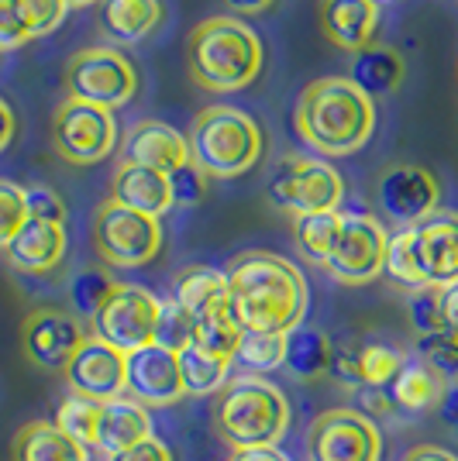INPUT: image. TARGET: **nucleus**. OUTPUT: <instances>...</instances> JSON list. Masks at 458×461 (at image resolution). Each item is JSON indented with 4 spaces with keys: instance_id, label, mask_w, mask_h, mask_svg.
<instances>
[{
    "instance_id": "24",
    "label": "nucleus",
    "mask_w": 458,
    "mask_h": 461,
    "mask_svg": "<svg viewBox=\"0 0 458 461\" xmlns=\"http://www.w3.org/2000/svg\"><path fill=\"white\" fill-rule=\"evenodd\" d=\"M321 24L338 49L359 52L369 41H376L380 4L376 0H321Z\"/></svg>"
},
{
    "instance_id": "34",
    "label": "nucleus",
    "mask_w": 458,
    "mask_h": 461,
    "mask_svg": "<svg viewBox=\"0 0 458 461\" xmlns=\"http://www.w3.org/2000/svg\"><path fill=\"white\" fill-rule=\"evenodd\" d=\"M242 334L245 330L234 324L231 310H221V313H210L204 321H197V327H193V345H200L204 351L217 355V358L234 362L238 345H242Z\"/></svg>"
},
{
    "instance_id": "22",
    "label": "nucleus",
    "mask_w": 458,
    "mask_h": 461,
    "mask_svg": "<svg viewBox=\"0 0 458 461\" xmlns=\"http://www.w3.org/2000/svg\"><path fill=\"white\" fill-rule=\"evenodd\" d=\"M152 438V417L149 406L134 403L128 396H117L100 403V420H96V441L94 447L100 455H121L134 444Z\"/></svg>"
},
{
    "instance_id": "41",
    "label": "nucleus",
    "mask_w": 458,
    "mask_h": 461,
    "mask_svg": "<svg viewBox=\"0 0 458 461\" xmlns=\"http://www.w3.org/2000/svg\"><path fill=\"white\" fill-rule=\"evenodd\" d=\"M169 193H172V207H197L207 193V176L200 173L193 162L179 166L176 173H169Z\"/></svg>"
},
{
    "instance_id": "16",
    "label": "nucleus",
    "mask_w": 458,
    "mask_h": 461,
    "mask_svg": "<svg viewBox=\"0 0 458 461\" xmlns=\"http://www.w3.org/2000/svg\"><path fill=\"white\" fill-rule=\"evenodd\" d=\"M441 186L424 166H393L380 176V203L389 221L414 228L438 211Z\"/></svg>"
},
{
    "instance_id": "27",
    "label": "nucleus",
    "mask_w": 458,
    "mask_h": 461,
    "mask_svg": "<svg viewBox=\"0 0 458 461\" xmlns=\"http://www.w3.org/2000/svg\"><path fill=\"white\" fill-rule=\"evenodd\" d=\"M348 79L369 96L393 94L403 79V56L393 45L369 41L365 49L352 52V77Z\"/></svg>"
},
{
    "instance_id": "53",
    "label": "nucleus",
    "mask_w": 458,
    "mask_h": 461,
    "mask_svg": "<svg viewBox=\"0 0 458 461\" xmlns=\"http://www.w3.org/2000/svg\"><path fill=\"white\" fill-rule=\"evenodd\" d=\"M376 4H380V0H376Z\"/></svg>"
},
{
    "instance_id": "1",
    "label": "nucleus",
    "mask_w": 458,
    "mask_h": 461,
    "mask_svg": "<svg viewBox=\"0 0 458 461\" xmlns=\"http://www.w3.org/2000/svg\"><path fill=\"white\" fill-rule=\"evenodd\" d=\"M307 293L304 272L272 251H245L228 269V310L242 330L289 334L304 324Z\"/></svg>"
},
{
    "instance_id": "6",
    "label": "nucleus",
    "mask_w": 458,
    "mask_h": 461,
    "mask_svg": "<svg viewBox=\"0 0 458 461\" xmlns=\"http://www.w3.org/2000/svg\"><path fill=\"white\" fill-rule=\"evenodd\" d=\"M344 183L334 166L310 155H287L269 179V200L293 217L338 211Z\"/></svg>"
},
{
    "instance_id": "31",
    "label": "nucleus",
    "mask_w": 458,
    "mask_h": 461,
    "mask_svg": "<svg viewBox=\"0 0 458 461\" xmlns=\"http://www.w3.org/2000/svg\"><path fill=\"white\" fill-rule=\"evenodd\" d=\"M234 362L249 375H269L287 366V334H266V330H245Z\"/></svg>"
},
{
    "instance_id": "32",
    "label": "nucleus",
    "mask_w": 458,
    "mask_h": 461,
    "mask_svg": "<svg viewBox=\"0 0 458 461\" xmlns=\"http://www.w3.org/2000/svg\"><path fill=\"white\" fill-rule=\"evenodd\" d=\"M338 224H342V213L338 211L297 217L293 234H297V245H300V251H304L310 262H317V266L327 262L331 245H334V238H338Z\"/></svg>"
},
{
    "instance_id": "18",
    "label": "nucleus",
    "mask_w": 458,
    "mask_h": 461,
    "mask_svg": "<svg viewBox=\"0 0 458 461\" xmlns=\"http://www.w3.org/2000/svg\"><path fill=\"white\" fill-rule=\"evenodd\" d=\"M407 355L382 341H362V345L334 348L331 372L348 389H386L397 379Z\"/></svg>"
},
{
    "instance_id": "45",
    "label": "nucleus",
    "mask_w": 458,
    "mask_h": 461,
    "mask_svg": "<svg viewBox=\"0 0 458 461\" xmlns=\"http://www.w3.org/2000/svg\"><path fill=\"white\" fill-rule=\"evenodd\" d=\"M107 461H172V451L169 444H162L159 438H149V441L134 444L121 455H111Z\"/></svg>"
},
{
    "instance_id": "29",
    "label": "nucleus",
    "mask_w": 458,
    "mask_h": 461,
    "mask_svg": "<svg viewBox=\"0 0 458 461\" xmlns=\"http://www.w3.org/2000/svg\"><path fill=\"white\" fill-rule=\"evenodd\" d=\"M176 358H179V379H183L187 396H217L228 385L231 366H234L228 358H217L200 345H193V341L179 348Z\"/></svg>"
},
{
    "instance_id": "39",
    "label": "nucleus",
    "mask_w": 458,
    "mask_h": 461,
    "mask_svg": "<svg viewBox=\"0 0 458 461\" xmlns=\"http://www.w3.org/2000/svg\"><path fill=\"white\" fill-rule=\"evenodd\" d=\"M193 317L179 307L176 300H162V310H159V330H155V345L172 348L179 351L183 345L193 341Z\"/></svg>"
},
{
    "instance_id": "25",
    "label": "nucleus",
    "mask_w": 458,
    "mask_h": 461,
    "mask_svg": "<svg viewBox=\"0 0 458 461\" xmlns=\"http://www.w3.org/2000/svg\"><path fill=\"white\" fill-rule=\"evenodd\" d=\"M172 300L190 313L193 324L210 313H221L228 310V272L210 269V266L183 269L172 283Z\"/></svg>"
},
{
    "instance_id": "5",
    "label": "nucleus",
    "mask_w": 458,
    "mask_h": 461,
    "mask_svg": "<svg viewBox=\"0 0 458 461\" xmlns=\"http://www.w3.org/2000/svg\"><path fill=\"white\" fill-rule=\"evenodd\" d=\"M190 162L204 176L234 179L245 176L262 155V131L245 111L207 107L190 128Z\"/></svg>"
},
{
    "instance_id": "11",
    "label": "nucleus",
    "mask_w": 458,
    "mask_h": 461,
    "mask_svg": "<svg viewBox=\"0 0 458 461\" xmlns=\"http://www.w3.org/2000/svg\"><path fill=\"white\" fill-rule=\"evenodd\" d=\"M66 90L73 100H87L96 107L114 111L128 104L138 90V73L132 59L117 49H83L66 66Z\"/></svg>"
},
{
    "instance_id": "51",
    "label": "nucleus",
    "mask_w": 458,
    "mask_h": 461,
    "mask_svg": "<svg viewBox=\"0 0 458 461\" xmlns=\"http://www.w3.org/2000/svg\"><path fill=\"white\" fill-rule=\"evenodd\" d=\"M441 413H444V420L458 430V385H448V396H444V403H441Z\"/></svg>"
},
{
    "instance_id": "19",
    "label": "nucleus",
    "mask_w": 458,
    "mask_h": 461,
    "mask_svg": "<svg viewBox=\"0 0 458 461\" xmlns=\"http://www.w3.org/2000/svg\"><path fill=\"white\" fill-rule=\"evenodd\" d=\"M124 162H138L169 176L190 162V141L162 121H142L124 141Z\"/></svg>"
},
{
    "instance_id": "7",
    "label": "nucleus",
    "mask_w": 458,
    "mask_h": 461,
    "mask_svg": "<svg viewBox=\"0 0 458 461\" xmlns=\"http://www.w3.org/2000/svg\"><path fill=\"white\" fill-rule=\"evenodd\" d=\"M94 245L107 266L138 269L162 251V224L149 213L128 211L107 200L94 217Z\"/></svg>"
},
{
    "instance_id": "13",
    "label": "nucleus",
    "mask_w": 458,
    "mask_h": 461,
    "mask_svg": "<svg viewBox=\"0 0 458 461\" xmlns=\"http://www.w3.org/2000/svg\"><path fill=\"white\" fill-rule=\"evenodd\" d=\"M124 372H128V355L117 351L114 345L94 338V334L79 345V351L69 358V366L62 368L69 389L77 396L96 400V403L124 396Z\"/></svg>"
},
{
    "instance_id": "50",
    "label": "nucleus",
    "mask_w": 458,
    "mask_h": 461,
    "mask_svg": "<svg viewBox=\"0 0 458 461\" xmlns=\"http://www.w3.org/2000/svg\"><path fill=\"white\" fill-rule=\"evenodd\" d=\"M231 11H242V14H262L266 7H272V0H224Z\"/></svg>"
},
{
    "instance_id": "48",
    "label": "nucleus",
    "mask_w": 458,
    "mask_h": 461,
    "mask_svg": "<svg viewBox=\"0 0 458 461\" xmlns=\"http://www.w3.org/2000/svg\"><path fill=\"white\" fill-rule=\"evenodd\" d=\"M14 128H18V121H14V111H11V104L0 96V152L14 141Z\"/></svg>"
},
{
    "instance_id": "38",
    "label": "nucleus",
    "mask_w": 458,
    "mask_h": 461,
    "mask_svg": "<svg viewBox=\"0 0 458 461\" xmlns=\"http://www.w3.org/2000/svg\"><path fill=\"white\" fill-rule=\"evenodd\" d=\"M28 221V203H24V186L0 179V251L14 241V234Z\"/></svg>"
},
{
    "instance_id": "35",
    "label": "nucleus",
    "mask_w": 458,
    "mask_h": 461,
    "mask_svg": "<svg viewBox=\"0 0 458 461\" xmlns=\"http://www.w3.org/2000/svg\"><path fill=\"white\" fill-rule=\"evenodd\" d=\"M96 420H100V403H96V400H87V396H77V393L59 406V413H56L59 430L69 434V438L79 441L83 447H94Z\"/></svg>"
},
{
    "instance_id": "52",
    "label": "nucleus",
    "mask_w": 458,
    "mask_h": 461,
    "mask_svg": "<svg viewBox=\"0 0 458 461\" xmlns=\"http://www.w3.org/2000/svg\"><path fill=\"white\" fill-rule=\"evenodd\" d=\"M66 7H90V4H96V0H62Z\"/></svg>"
},
{
    "instance_id": "12",
    "label": "nucleus",
    "mask_w": 458,
    "mask_h": 461,
    "mask_svg": "<svg viewBox=\"0 0 458 461\" xmlns=\"http://www.w3.org/2000/svg\"><path fill=\"white\" fill-rule=\"evenodd\" d=\"M382 434L362 410H327L307 430L310 461H380Z\"/></svg>"
},
{
    "instance_id": "14",
    "label": "nucleus",
    "mask_w": 458,
    "mask_h": 461,
    "mask_svg": "<svg viewBox=\"0 0 458 461\" xmlns=\"http://www.w3.org/2000/svg\"><path fill=\"white\" fill-rule=\"evenodd\" d=\"M124 396L142 406H172L179 403L183 379H179V358L172 348L149 345L128 355L124 372Z\"/></svg>"
},
{
    "instance_id": "23",
    "label": "nucleus",
    "mask_w": 458,
    "mask_h": 461,
    "mask_svg": "<svg viewBox=\"0 0 458 461\" xmlns=\"http://www.w3.org/2000/svg\"><path fill=\"white\" fill-rule=\"evenodd\" d=\"M4 255H7V266L24 272V276L56 269L66 255V228L28 217L24 228L14 234V241L4 249Z\"/></svg>"
},
{
    "instance_id": "10",
    "label": "nucleus",
    "mask_w": 458,
    "mask_h": 461,
    "mask_svg": "<svg viewBox=\"0 0 458 461\" xmlns=\"http://www.w3.org/2000/svg\"><path fill=\"white\" fill-rule=\"evenodd\" d=\"M117 121L114 111L96 107L87 100L66 96L52 117V145L73 166H94L114 152Z\"/></svg>"
},
{
    "instance_id": "4",
    "label": "nucleus",
    "mask_w": 458,
    "mask_h": 461,
    "mask_svg": "<svg viewBox=\"0 0 458 461\" xmlns=\"http://www.w3.org/2000/svg\"><path fill=\"white\" fill-rule=\"evenodd\" d=\"M214 423L234 451L279 447L289 430V403L283 389L262 375H238L217 393Z\"/></svg>"
},
{
    "instance_id": "46",
    "label": "nucleus",
    "mask_w": 458,
    "mask_h": 461,
    "mask_svg": "<svg viewBox=\"0 0 458 461\" xmlns=\"http://www.w3.org/2000/svg\"><path fill=\"white\" fill-rule=\"evenodd\" d=\"M441 317L448 330H458V283L441 289Z\"/></svg>"
},
{
    "instance_id": "49",
    "label": "nucleus",
    "mask_w": 458,
    "mask_h": 461,
    "mask_svg": "<svg viewBox=\"0 0 458 461\" xmlns=\"http://www.w3.org/2000/svg\"><path fill=\"white\" fill-rule=\"evenodd\" d=\"M231 461H289L279 447H249V451H234Z\"/></svg>"
},
{
    "instance_id": "40",
    "label": "nucleus",
    "mask_w": 458,
    "mask_h": 461,
    "mask_svg": "<svg viewBox=\"0 0 458 461\" xmlns=\"http://www.w3.org/2000/svg\"><path fill=\"white\" fill-rule=\"evenodd\" d=\"M410 324L417 330V338H427V334H438L444 330V317H441V289L424 286L410 293Z\"/></svg>"
},
{
    "instance_id": "30",
    "label": "nucleus",
    "mask_w": 458,
    "mask_h": 461,
    "mask_svg": "<svg viewBox=\"0 0 458 461\" xmlns=\"http://www.w3.org/2000/svg\"><path fill=\"white\" fill-rule=\"evenodd\" d=\"M331 362H334V345L327 341L325 330L300 324L287 334V368L293 375L317 379V375L331 372Z\"/></svg>"
},
{
    "instance_id": "44",
    "label": "nucleus",
    "mask_w": 458,
    "mask_h": 461,
    "mask_svg": "<svg viewBox=\"0 0 458 461\" xmlns=\"http://www.w3.org/2000/svg\"><path fill=\"white\" fill-rule=\"evenodd\" d=\"M21 7H24V18L32 24V35L41 39V35H49V32H56L62 18H66V4L62 0H21Z\"/></svg>"
},
{
    "instance_id": "26",
    "label": "nucleus",
    "mask_w": 458,
    "mask_h": 461,
    "mask_svg": "<svg viewBox=\"0 0 458 461\" xmlns=\"http://www.w3.org/2000/svg\"><path fill=\"white\" fill-rule=\"evenodd\" d=\"M11 458L14 461H90V447H83V444L73 441L69 434H62L56 427V420H32L14 434Z\"/></svg>"
},
{
    "instance_id": "20",
    "label": "nucleus",
    "mask_w": 458,
    "mask_h": 461,
    "mask_svg": "<svg viewBox=\"0 0 458 461\" xmlns=\"http://www.w3.org/2000/svg\"><path fill=\"white\" fill-rule=\"evenodd\" d=\"M111 200L159 221L166 211H172L169 176L155 173L149 166H138V162H121L111 176Z\"/></svg>"
},
{
    "instance_id": "17",
    "label": "nucleus",
    "mask_w": 458,
    "mask_h": 461,
    "mask_svg": "<svg viewBox=\"0 0 458 461\" xmlns=\"http://www.w3.org/2000/svg\"><path fill=\"white\" fill-rule=\"evenodd\" d=\"M414 245H417V262L424 286L444 289L458 283V213L435 211L414 224Z\"/></svg>"
},
{
    "instance_id": "36",
    "label": "nucleus",
    "mask_w": 458,
    "mask_h": 461,
    "mask_svg": "<svg viewBox=\"0 0 458 461\" xmlns=\"http://www.w3.org/2000/svg\"><path fill=\"white\" fill-rule=\"evenodd\" d=\"M114 286L117 283L107 272L83 269L69 279V303H73V310H77L79 317H90L94 321V313L107 303V296L114 293Z\"/></svg>"
},
{
    "instance_id": "33",
    "label": "nucleus",
    "mask_w": 458,
    "mask_h": 461,
    "mask_svg": "<svg viewBox=\"0 0 458 461\" xmlns=\"http://www.w3.org/2000/svg\"><path fill=\"white\" fill-rule=\"evenodd\" d=\"M382 272L403 289H424V276H420L417 262V245H414V228H400L389 234V245H386V266Z\"/></svg>"
},
{
    "instance_id": "21",
    "label": "nucleus",
    "mask_w": 458,
    "mask_h": 461,
    "mask_svg": "<svg viewBox=\"0 0 458 461\" xmlns=\"http://www.w3.org/2000/svg\"><path fill=\"white\" fill-rule=\"evenodd\" d=\"M389 393V403L393 410H400L407 417H420V413H431L444 403L448 396V379L441 375L438 368H431L420 355L407 358L397 372V379L386 385Z\"/></svg>"
},
{
    "instance_id": "2",
    "label": "nucleus",
    "mask_w": 458,
    "mask_h": 461,
    "mask_svg": "<svg viewBox=\"0 0 458 461\" xmlns=\"http://www.w3.org/2000/svg\"><path fill=\"white\" fill-rule=\"evenodd\" d=\"M297 131L321 155H352L376 131V104L348 77L314 79L297 100Z\"/></svg>"
},
{
    "instance_id": "15",
    "label": "nucleus",
    "mask_w": 458,
    "mask_h": 461,
    "mask_svg": "<svg viewBox=\"0 0 458 461\" xmlns=\"http://www.w3.org/2000/svg\"><path fill=\"white\" fill-rule=\"evenodd\" d=\"M87 338L90 334L83 330V324H79L73 313L52 307L28 313L24 327H21L24 355L41 368H66Z\"/></svg>"
},
{
    "instance_id": "28",
    "label": "nucleus",
    "mask_w": 458,
    "mask_h": 461,
    "mask_svg": "<svg viewBox=\"0 0 458 461\" xmlns=\"http://www.w3.org/2000/svg\"><path fill=\"white\" fill-rule=\"evenodd\" d=\"M162 21L159 0H100V24L117 41L149 39Z\"/></svg>"
},
{
    "instance_id": "3",
    "label": "nucleus",
    "mask_w": 458,
    "mask_h": 461,
    "mask_svg": "<svg viewBox=\"0 0 458 461\" xmlns=\"http://www.w3.org/2000/svg\"><path fill=\"white\" fill-rule=\"evenodd\" d=\"M190 77L204 90L231 94L249 86L262 69V41L245 21L207 18L190 32Z\"/></svg>"
},
{
    "instance_id": "47",
    "label": "nucleus",
    "mask_w": 458,
    "mask_h": 461,
    "mask_svg": "<svg viewBox=\"0 0 458 461\" xmlns=\"http://www.w3.org/2000/svg\"><path fill=\"white\" fill-rule=\"evenodd\" d=\"M403 461H458V455L444 451L438 444H420V447H410V451L403 455Z\"/></svg>"
},
{
    "instance_id": "37",
    "label": "nucleus",
    "mask_w": 458,
    "mask_h": 461,
    "mask_svg": "<svg viewBox=\"0 0 458 461\" xmlns=\"http://www.w3.org/2000/svg\"><path fill=\"white\" fill-rule=\"evenodd\" d=\"M417 355L431 368H438L448 383H458V330H438V334H427L417 338Z\"/></svg>"
},
{
    "instance_id": "42",
    "label": "nucleus",
    "mask_w": 458,
    "mask_h": 461,
    "mask_svg": "<svg viewBox=\"0 0 458 461\" xmlns=\"http://www.w3.org/2000/svg\"><path fill=\"white\" fill-rule=\"evenodd\" d=\"M32 24L24 18L21 0H0V52L18 49L24 41H32Z\"/></svg>"
},
{
    "instance_id": "8",
    "label": "nucleus",
    "mask_w": 458,
    "mask_h": 461,
    "mask_svg": "<svg viewBox=\"0 0 458 461\" xmlns=\"http://www.w3.org/2000/svg\"><path fill=\"white\" fill-rule=\"evenodd\" d=\"M386 245H389V230L382 228L372 213H342L338 238L325 262L327 276L344 286H365V283L380 279L382 266H386Z\"/></svg>"
},
{
    "instance_id": "43",
    "label": "nucleus",
    "mask_w": 458,
    "mask_h": 461,
    "mask_svg": "<svg viewBox=\"0 0 458 461\" xmlns=\"http://www.w3.org/2000/svg\"><path fill=\"white\" fill-rule=\"evenodd\" d=\"M24 203H28V217L32 221H45V224H66V203L52 186H28L24 190Z\"/></svg>"
},
{
    "instance_id": "9",
    "label": "nucleus",
    "mask_w": 458,
    "mask_h": 461,
    "mask_svg": "<svg viewBox=\"0 0 458 461\" xmlns=\"http://www.w3.org/2000/svg\"><path fill=\"white\" fill-rule=\"evenodd\" d=\"M159 310H162V300L155 293H149L145 286H134V283H117L114 293L107 296V303L96 310L94 321H90L94 338L114 345L124 355L155 345Z\"/></svg>"
}]
</instances>
